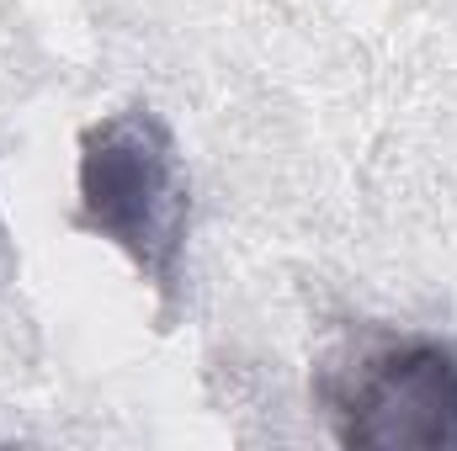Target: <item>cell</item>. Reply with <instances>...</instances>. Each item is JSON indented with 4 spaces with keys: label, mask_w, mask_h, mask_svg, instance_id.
<instances>
[{
    "label": "cell",
    "mask_w": 457,
    "mask_h": 451,
    "mask_svg": "<svg viewBox=\"0 0 457 451\" xmlns=\"http://www.w3.org/2000/svg\"><path fill=\"white\" fill-rule=\"evenodd\" d=\"M75 224L107 239L149 282L160 319H176L181 260L192 234V181L170 122L149 102H128L80 133Z\"/></svg>",
    "instance_id": "obj_1"
},
{
    "label": "cell",
    "mask_w": 457,
    "mask_h": 451,
    "mask_svg": "<svg viewBox=\"0 0 457 451\" xmlns=\"http://www.w3.org/2000/svg\"><path fill=\"white\" fill-rule=\"evenodd\" d=\"M341 447L457 451V350L431 335H351L314 377Z\"/></svg>",
    "instance_id": "obj_2"
}]
</instances>
